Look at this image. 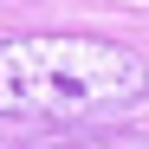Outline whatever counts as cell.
Listing matches in <instances>:
<instances>
[{
	"label": "cell",
	"instance_id": "cell-1",
	"mask_svg": "<svg viewBox=\"0 0 149 149\" xmlns=\"http://www.w3.org/2000/svg\"><path fill=\"white\" fill-rule=\"evenodd\" d=\"M149 65L97 33H19L0 39V117H110L143 104Z\"/></svg>",
	"mask_w": 149,
	"mask_h": 149
}]
</instances>
